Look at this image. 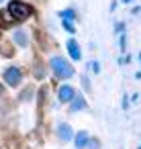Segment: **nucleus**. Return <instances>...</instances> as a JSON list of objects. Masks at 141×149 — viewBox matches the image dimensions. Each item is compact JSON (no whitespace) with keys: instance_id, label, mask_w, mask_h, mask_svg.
<instances>
[{"instance_id":"1a4fd4ad","label":"nucleus","mask_w":141,"mask_h":149,"mask_svg":"<svg viewBox=\"0 0 141 149\" xmlns=\"http://www.w3.org/2000/svg\"><path fill=\"white\" fill-rule=\"evenodd\" d=\"M70 104H72V106H70V112H78V110H84V108H86V100H84L82 96H78V94L74 96V100H72Z\"/></svg>"},{"instance_id":"ddd939ff","label":"nucleus","mask_w":141,"mask_h":149,"mask_svg":"<svg viewBox=\"0 0 141 149\" xmlns=\"http://www.w3.org/2000/svg\"><path fill=\"white\" fill-rule=\"evenodd\" d=\"M90 68H92V72H94V74H98V72H100V63H98V61H90Z\"/></svg>"},{"instance_id":"dca6fc26","label":"nucleus","mask_w":141,"mask_h":149,"mask_svg":"<svg viewBox=\"0 0 141 149\" xmlns=\"http://www.w3.org/2000/svg\"><path fill=\"white\" fill-rule=\"evenodd\" d=\"M2 94H4V86H2V84H0V96H2Z\"/></svg>"},{"instance_id":"39448f33","label":"nucleus","mask_w":141,"mask_h":149,"mask_svg":"<svg viewBox=\"0 0 141 149\" xmlns=\"http://www.w3.org/2000/svg\"><path fill=\"white\" fill-rule=\"evenodd\" d=\"M13 41H15L19 47H27V45H29V33H27L25 29H17V31L13 33Z\"/></svg>"},{"instance_id":"7ed1b4c3","label":"nucleus","mask_w":141,"mask_h":149,"mask_svg":"<svg viewBox=\"0 0 141 149\" xmlns=\"http://www.w3.org/2000/svg\"><path fill=\"white\" fill-rule=\"evenodd\" d=\"M4 80H6V84H8V86L17 88V86L21 84V80H23V72H21L17 65H10V68H6V70H4Z\"/></svg>"},{"instance_id":"423d86ee","label":"nucleus","mask_w":141,"mask_h":149,"mask_svg":"<svg viewBox=\"0 0 141 149\" xmlns=\"http://www.w3.org/2000/svg\"><path fill=\"white\" fill-rule=\"evenodd\" d=\"M57 137H59L61 141H70V139H74V131H72V127H70L68 123H59V125H57Z\"/></svg>"},{"instance_id":"6e6552de","label":"nucleus","mask_w":141,"mask_h":149,"mask_svg":"<svg viewBox=\"0 0 141 149\" xmlns=\"http://www.w3.org/2000/svg\"><path fill=\"white\" fill-rule=\"evenodd\" d=\"M88 139H90V135H88V131H80L76 137H74V143H76V149H84L86 145H88Z\"/></svg>"},{"instance_id":"a211bd4d","label":"nucleus","mask_w":141,"mask_h":149,"mask_svg":"<svg viewBox=\"0 0 141 149\" xmlns=\"http://www.w3.org/2000/svg\"><path fill=\"white\" fill-rule=\"evenodd\" d=\"M0 2H4V0H0Z\"/></svg>"},{"instance_id":"9b49d317","label":"nucleus","mask_w":141,"mask_h":149,"mask_svg":"<svg viewBox=\"0 0 141 149\" xmlns=\"http://www.w3.org/2000/svg\"><path fill=\"white\" fill-rule=\"evenodd\" d=\"M88 149H100V141L98 139H88Z\"/></svg>"},{"instance_id":"f8f14e48","label":"nucleus","mask_w":141,"mask_h":149,"mask_svg":"<svg viewBox=\"0 0 141 149\" xmlns=\"http://www.w3.org/2000/svg\"><path fill=\"white\" fill-rule=\"evenodd\" d=\"M64 29H66L68 33H76V27L72 25V21H64Z\"/></svg>"},{"instance_id":"2eb2a0df","label":"nucleus","mask_w":141,"mask_h":149,"mask_svg":"<svg viewBox=\"0 0 141 149\" xmlns=\"http://www.w3.org/2000/svg\"><path fill=\"white\" fill-rule=\"evenodd\" d=\"M123 29H125V25H123V23H119V25H117V33H123Z\"/></svg>"},{"instance_id":"f257e3e1","label":"nucleus","mask_w":141,"mask_h":149,"mask_svg":"<svg viewBox=\"0 0 141 149\" xmlns=\"http://www.w3.org/2000/svg\"><path fill=\"white\" fill-rule=\"evenodd\" d=\"M49 68H51V72H53L59 80H68V78L74 76V68H72L64 57H59V55H55V57L49 59Z\"/></svg>"},{"instance_id":"9d476101","label":"nucleus","mask_w":141,"mask_h":149,"mask_svg":"<svg viewBox=\"0 0 141 149\" xmlns=\"http://www.w3.org/2000/svg\"><path fill=\"white\" fill-rule=\"evenodd\" d=\"M59 17H61L64 21H76V10H74V8L61 10V13H59Z\"/></svg>"},{"instance_id":"f03ea898","label":"nucleus","mask_w":141,"mask_h":149,"mask_svg":"<svg viewBox=\"0 0 141 149\" xmlns=\"http://www.w3.org/2000/svg\"><path fill=\"white\" fill-rule=\"evenodd\" d=\"M31 13H33V8H31L29 4L21 2V0H13V2L8 4V15H10L13 19H17V21H25Z\"/></svg>"},{"instance_id":"20e7f679","label":"nucleus","mask_w":141,"mask_h":149,"mask_svg":"<svg viewBox=\"0 0 141 149\" xmlns=\"http://www.w3.org/2000/svg\"><path fill=\"white\" fill-rule=\"evenodd\" d=\"M74 96H76V90H74L70 84H61V86H59V90H57V98H59V102H72Z\"/></svg>"},{"instance_id":"0eeeda50","label":"nucleus","mask_w":141,"mask_h":149,"mask_svg":"<svg viewBox=\"0 0 141 149\" xmlns=\"http://www.w3.org/2000/svg\"><path fill=\"white\" fill-rule=\"evenodd\" d=\"M66 47H68V51H70V55H72L74 61H80V59H82V51H80V47H78V43H76L74 39H70V41L66 43Z\"/></svg>"},{"instance_id":"4468645a","label":"nucleus","mask_w":141,"mask_h":149,"mask_svg":"<svg viewBox=\"0 0 141 149\" xmlns=\"http://www.w3.org/2000/svg\"><path fill=\"white\" fill-rule=\"evenodd\" d=\"M82 82H84V88H86V90H90V82H88V78H86V76L82 78Z\"/></svg>"},{"instance_id":"f3484780","label":"nucleus","mask_w":141,"mask_h":149,"mask_svg":"<svg viewBox=\"0 0 141 149\" xmlns=\"http://www.w3.org/2000/svg\"><path fill=\"white\" fill-rule=\"evenodd\" d=\"M123 2H125V4H129V2H133V0H123Z\"/></svg>"}]
</instances>
